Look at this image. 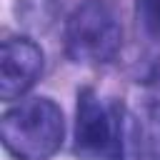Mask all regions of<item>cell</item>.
I'll list each match as a JSON object with an SVG mask.
<instances>
[{"label":"cell","instance_id":"1","mask_svg":"<svg viewBox=\"0 0 160 160\" xmlns=\"http://www.w3.org/2000/svg\"><path fill=\"white\" fill-rule=\"evenodd\" d=\"M0 138L5 150L20 160H48L65 138L62 110L50 98L25 100L2 115Z\"/></svg>","mask_w":160,"mask_h":160},{"label":"cell","instance_id":"2","mask_svg":"<svg viewBox=\"0 0 160 160\" xmlns=\"http://www.w3.org/2000/svg\"><path fill=\"white\" fill-rule=\"evenodd\" d=\"M122 28L108 0H85L68 18L65 48L75 62H110L120 52Z\"/></svg>","mask_w":160,"mask_h":160},{"label":"cell","instance_id":"3","mask_svg":"<svg viewBox=\"0 0 160 160\" xmlns=\"http://www.w3.org/2000/svg\"><path fill=\"white\" fill-rule=\"evenodd\" d=\"M78 150L92 160H122V118L118 108H105L95 90L82 88L78 92V122H75Z\"/></svg>","mask_w":160,"mask_h":160},{"label":"cell","instance_id":"4","mask_svg":"<svg viewBox=\"0 0 160 160\" xmlns=\"http://www.w3.org/2000/svg\"><path fill=\"white\" fill-rule=\"evenodd\" d=\"M42 72V50L30 38H10L0 48V98L15 100Z\"/></svg>","mask_w":160,"mask_h":160},{"label":"cell","instance_id":"5","mask_svg":"<svg viewBox=\"0 0 160 160\" xmlns=\"http://www.w3.org/2000/svg\"><path fill=\"white\" fill-rule=\"evenodd\" d=\"M135 12L142 30L150 38H160V0H138Z\"/></svg>","mask_w":160,"mask_h":160},{"label":"cell","instance_id":"6","mask_svg":"<svg viewBox=\"0 0 160 160\" xmlns=\"http://www.w3.org/2000/svg\"><path fill=\"white\" fill-rule=\"evenodd\" d=\"M148 120H150V128H148V140H145V145H148V150L160 160V110H152V115H150Z\"/></svg>","mask_w":160,"mask_h":160}]
</instances>
